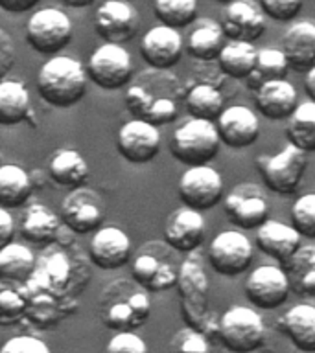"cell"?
Wrapping results in <instances>:
<instances>
[{"instance_id": "cell-12", "label": "cell", "mask_w": 315, "mask_h": 353, "mask_svg": "<svg viewBox=\"0 0 315 353\" xmlns=\"http://www.w3.org/2000/svg\"><path fill=\"white\" fill-rule=\"evenodd\" d=\"M118 151L131 164H148L159 154L160 132L151 121L135 118L120 127L116 134Z\"/></svg>"}, {"instance_id": "cell-50", "label": "cell", "mask_w": 315, "mask_h": 353, "mask_svg": "<svg viewBox=\"0 0 315 353\" xmlns=\"http://www.w3.org/2000/svg\"><path fill=\"white\" fill-rule=\"evenodd\" d=\"M63 4L70 6V8H85V6H90L94 0H61Z\"/></svg>"}, {"instance_id": "cell-29", "label": "cell", "mask_w": 315, "mask_h": 353, "mask_svg": "<svg viewBox=\"0 0 315 353\" xmlns=\"http://www.w3.org/2000/svg\"><path fill=\"white\" fill-rule=\"evenodd\" d=\"M30 103V92L24 83L0 79V125H17L26 120L32 110Z\"/></svg>"}, {"instance_id": "cell-19", "label": "cell", "mask_w": 315, "mask_h": 353, "mask_svg": "<svg viewBox=\"0 0 315 353\" xmlns=\"http://www.w3.org/2000/svg\"><path fill=\"white\" fill-rule=\"evenodd\" d=\"M88 254H90L93 263L99 269H120L129 261V256H131V239L126 232L116 226L96 228L90 239Z\"/></svg>"}, {"instance_id": "cell-43", "label": "cell", "mask_w": 315, "mask_h": 353, "mask_svg": "<svg viewBox=\"0 0 315 353\" xmlns=\"http://www.w3.org/2000/svg\"><path fill=\"white\" fill-rule=\"evenodd\" d=\"M107 350L113 353L126 352V353H146L148 352V344L129 330L118 331L107 344Z\"/></svg>"}, {"instance_id": "cell-18", "label": "cell", "mask_w": 315, "mask_h": 353, "mask_svg": "<svg viewBox=\"0 0 315 353\" xmlns=\"http://www.w3.org/2000/svg\"><path fill=\"white\" fill-rule=\"evenodd\" d=\"M182 37L179 30L166 24L153 26L144 33L140 41V54L149 66L157 70H166L177 65L182 55Z\"/></svg>"}, {"instance_id": "cell-28", "label": "cell", "mask_w": 315, "mask_h": 353, "mask_svg": "<svg viewBox=\"0 0 315 353\" xmlns=\"http://www.w3.org/2000/svg\"><path fill=\"white\" fill-rule=\"evenodd\" d=\"M149 296L144 291H135L124 302L113 303L105 311V322L113 330H129L142 325V322L149 316Z\"/></svg>"}, {"instance_id": "cell-17", "label": "cell", "mask_w": 315, "mask_h": 353, "mask_svg": "<svg viewBox=\"0 0 315 353\" xmlns=\"http://www.w3.org/2000/svg\"><path fill=\"white\" fill-rule=\"evenodd\" d=\"M204 219L201 212L182 206L168 215L164 223V241L177 252H193L204 241Z\"/></svg>"}, {"instance_id": "cell-44", "label": "cell", "mask_w": 315, "mask_h": 353, "mask_svg": "<svg viewBox=\"0 0 315 353\" xmlns=\"http://www.w3.org/2000/svg\"><path fill=\"white\" fill-rule=\"evenodd\" d=\"M4 353H48L50 347L41 339L32 335L11 336L2 346Z\"/></svg>"}, {"instance_id": "cell-23", "label": "cell", "mask_w": 315, "mask_h": 353, "mask_svg": "<svg viewBox=\"0 0 315 353\" xmlns=\"http://www.w3.org/2000/svg\"><path fill=\"white\" fill-rule=\"evenodd\" d=\"M276 327L300 352H315V305L297 303L282 314Z\"/></svg>"}, {"instance_id": "cell-5", "label": "cell", "mask_w": 315, "mask_h": 353, "mask_svg": "<svg viewBox=\"0 0 315 353\" xmlns=\"http://www.w3.org/2000/svg\"><path fill=\"white\" fill-rule=\"evenodd\" d=\"M72 39V22L65 11L43 8L26 22V41L35 52L44 55L59 54Z\"/></svg>"}, {"instance_id": "cell-48", "label": "cell", "mask_w": 315, "mask_h": 353, "mask_svg": "<svg viewBox=\"0 0 315 353\" xmlns=\"http://www.w3.org/2000/svg\"><path fill=\"white\" fill-rule=\"evenodd\" d=\"M39 4V0H0V8L8 13H24Z\"/></svg>"}, {"instance_id": "cell-46", "label": "cell", "mask_w": 315, "mask_h": 353, "mask_svg": "<svg viewBox=\"0 0 315 353\" xmlns=\"http://www.w3.org/2000/svg\"><path fill=\"white\" fill-rule=\"evenodd\" d=\"M177 347L181 352H192V353H207L210 350L207 336L203 335V331L199 330H188L187 333H182L181 344H177Z\"/></svg>"}, {"instance_id": "cell-38", "label": "cell", "mask_w": 315, "mask_h": 353, "mask_svg": "<svg viewBox=\"0 0 315 353\" xmlns=\"http://www.w3.org/2000/svg\"><path fill=\"white\" fill-rule=\"evenodd\" d=\"M287 59L282 48H262L256 52V63H254L253 72L247 76V83L251 88H256L265 81L278 79L286 76Z\"/></svg>"}, {"instance_id": "cell-36", "label": "cell", "mask_w": 315, "mask_h": 353, "mask_svg": "<svg viewBox=\"0 0 315 353\" xmlns=\"http://www.w3.org/2000/svg\"><path fill=\"white\" fill-rule=\"evenodd\" d=\"M188 114L192 118H203V120L214 121L221 114V110L225 109V99L223 94L209 83H199L195 87L188 90L184 98Z\"/></svg>"}, {"instance_id": "cell-8", "label": "cell", "mask_w": 315, "mask_h": 353, "mask_svg": "<svg viewBox=\"0 0 315 353\" xmlns=\"http://www.w3.org/2000/svg\"><path fill=\"white\" fill-rule=\"evenodd\" d=\"M210 267L221 276H238L251 267L254 258L253 245L240 230H223L210 241L207 252Z\"/></svg>"}, {"instance_id": "cell-16", "label": "cell", "mask_w": 315, "mask_h": 353, "mask_svg": "<svg viewBox=\"0 0 315 353\" xmlns=\"http://www.w3.org/2000/svg\"><path fill=\"white\" fill-rule=\"evenodd\" d=\"M221 143L231 149H243L253 145L260 137L258 116L245 105H232L221 110L216 118Z\"/></svg>"}, {"instance_id": "cell-3", "label": "cell", "mask_w": 315, "mask_h": 353, "mask_svg": "<svg viewBox=\"0 0 315 353\" xmlns=\"http://www.w3.org/2000/svg\"><path fill=\"white\" fill-rule=\"evenodd\" d=\"M218 335L227 350L247 353L258 350L265 341L264 319L256 309L245 305H232L221 314Z\"/></svg>"}, {"instance_id": "cell-21", "label": "cell", "mask_w": 315, "mask_h": 353, "mask_svg": "<svg viewBox=\"0 0 315 353\" xmlns=\"http://www.w3.org/2000/svg\"><path fill=\"white\" fill-rule=\"evenodd\" d=\"M300 243H303V236L293 225L265 219L258 226L256 245L265 256H269L280 263H286L287 259L292 258V254L300 247Z\"/></svg>"}, {"instance_id": "cell-47", "label": "cell", "mask_w": 315, "mask_h": 353, "mask_svg": "<svg viewBox=\"0 0 315 353\" xmlns=\"http://www.w3.org/2000/svg\"><path fill=\"white\" fill-rule=\"evenodd\" d=\"M13 234H15V221L8 212V208L0 206V248L4 247L6 243L11 241Z\"/></svg>"}, {"instance_id": "cell-31", "label": "cell", "mask_w": 315, "mask_h": 353, "mask_svg": "<svg viewBox=\"0 0 315 353\" xmlns=\"http://www.w3.org/2000/svg\"><path fill=\"white\" fill-rule=\"evenodd\" d=\"M32 176L17 164H0V206L19 208L32 197Z\"/></svg>"}, {"instance_id": "cell-2", "label": "cell", "mask_w": 315, "mask_h": 353, "mask_svg": "<svg viewBox=\"0 0 315 353\" xmlns=\"http://www.w3.org/2000/svg\"><path fill=\"white\" fill-rule=\"evenodd\" d=\"M220 132L212 120L190 118L171 134L170 151L181 164H207L220 153Z\"/></svg>"}, {"instance_id": "cell-15", "label": "cell", "mask_w": 315, "mask_h": 353, "mask_svg": "<svg viewBox=\"0 0 315 353\" xmlns=\"http://www.w3.org/2000/svg\"><path fill=\"white\" fill-rule=\"evenodd\" d=\"M225 37L254 43L265 32V13L254 0H231L221 15Z\"/></svg>"}, {"instance_id": "cell-14", "label": "cell", "mask_w": 315, "mask_h": 353, "mask_svg": "<svg viewBox=\"0 0 315 353\" xmlns=\"http://www.w3.org/2000/svg\"><path fill=\"white\" fill-rule=\"evenodd\" d=\"M104 217V203L94 193V190L76 186L74 192H70L63 199L61 221L74 234H88V232L96 230Z\"/></svg>"}, {"instance_id": "cell-13", "label": "cell", "mask_w": 315, "mask_h": 353, "mask_svg": "<svg viewBox=\"0 0 315 353\" xmlns=\"http://www.w3.org/2000/svg\"><path fill=\"white\" fill-rule=\"evenodd\" d=\"M223 208L232 225L243 230L258 228L265 219H269V204L254 184L232 188L223 201Z\"/></svg>"}, {"instance_id": "cell-7", "label": "cell", "mask_w": 315, "mask_h": 353, "mask_svg": "<svg viewBox=\"0 0 315 353\" xmlns=\"http://www.w3.org/2000/svg\"><path fill=\"white\" fill-rule=\"evenodd\" d=\"M87 74L94 85L104 90L126 87L133 76L131 55L122 44L105 43L94 50L87 65Z\"/></svg>"}, {"instance_id": "cell-20", "label": "cell", "mask_w": 315, "mask_h": 353, "mask_svg": "<svg viewBox=\"0 0 315 353\" xmlns=\"http://www.w3.org/2000/svg\"><path fill=\"white\" fill-rule=\"evenodd\" d=\"M254 103L260 114L273 121L287 120L298 105L297 88L284 77L262 83L254 94Z\"/></svg>"}, {"instance_id": "cell-22", "label": "cell", "mask_w": 315, "mask_h": 353, "mask_svg": "<svg viewBox=\"0 0 315 353\" xmlns=\"http://www.w3.org/2000/svg\"><path fill=\"white\" fill-rule=\"evenodd\" d=\"M282 52L289 68L306 72L315 65V22L298 21L282 35Z\"/></svg>"}, {"instance_id": "cell-51", "label": "cell", "mask_w": 315, "mask_h": 353, "mask_svg": "<svg viewBox=\"0 0 315 353\" xmlns=\"http://www.w3.org/2000/svg\"><path fill=\"white\" fill-rule=\"evenodd\" d=\"M214 2H218V4H229L231 0H214Z\"/></svg>"}, {"instance_id": "cell-37", "label": "cell", "mask_w": 315, "mask_h": 353, "mask_svg": "<svg viewBox=\"0 0 315 353\" xmlns=\"http://www.w3.org/2000/svg\"><path fill=\"white\" fill-rule=\"evenodd\" d=\"M21 281L0 278V325H11L26 314L30 302V287L19 285Z\"/></svg>"}, {"instance_id": "cell-26", "label": "cell", "mask_w": 315, "mask_h": 353, "mask_svg": "<svg viewBox=\"0 0 315 353\" xmlns=\"http://www.w3.org/2000/svg\"><path fill=\"white\" fill-rule=\"evenodd\" d=\"M175 267L153 254H138L133 261V278L148 291H164L177 283Z\"/></svg>"}, {"instance_id": "cell-39", "label": "cell", "mask_w": 315, "mask_h": 353, "mask_svg": "<svg viewBox=\"0 0 315 353\" xmlns=\"http://www.w3.org/2000/svg\"><path fill=\"white\" fill-rule=\"evenodd\" d=\"M153 11L160 24L179 30L198 19V0H155Z\"/></svg>"}, {"instance_id": "cell-41", "label": "cell", "mask_w": 315, "mask_h": 353, "mask_svg": "<svg viewBox=\"0 0 315 353\" xmlns=\"http://www.w3.org/2000/svg\"><path fill=\"white\" fill-rule=\"evenodd\" d=\"M177 118V103L173 98L168 96H153L149 101L148 109L144 112L142 120L151 121L153 125L170 123Z\"/></svg>"}, {"instance_id": "cell-25", "label": "cell", "mask_w": 315, "mask_h": 353, "mask_svg": "<svg viewBox=\"0 0 315 353\" xmlns=\"http://www.w3.org/2000/svg\"><path fill=\"white\" fill-rule=\"evenodd\" d=\"M284 265L293 291L298 296L315 298V243L300 245Z\"/></svg>"}, {"instance_id": "cell-10", "label": "cell", "mask_w": 315, "mask_h": 353, "mask_svg": "<svg viewBox=\"0 0 315 353\" xmlns=\"http://www.w3.org/2000/svg\"><path fill=\"white\" fill-rule=\"evenodd\" d=\"M289 280L278 265H260L243 283V292L256 309H276L289 296Z\"/></svg>"}, {"instance_id": "cell-4", "label": "cell", "mask_w": 315, "mask_h": 353, "mask_svg": "<svg viewBox=\"0 0 315 353\" xmlns=\"http://www.w3.org/2000/svg\"><path fill=\"white\" fill-rule=\"evenodd\" d=\"M265 186L278 195H292L303 182L304 171L308 165V153L287 142L280 153L273 157L256 159Z\"/></svg>"}, {"instance_id": "cell-42", "label": "cell", "mask_w": 315, "mask_h": 353, "mask_svg": "<svg viewBox=\"0 0 315 353\" xmlns=\"http://www.w3.org/2000/svg\"><path fill=\"white\" fill-rule=\"evenodd\" d=\"M304 0H260V8L273 21H293L303 10Z\"/></svg>"}, {"instance_id": "cell-49", "label": "cell", "mask_w": 315, "mask_h": 353, "mask_svg": "<svg viewBox=\"0 0 315 353\" xmlns=\"http://www.w3.org/2000/svg\"><path fill=\"white\" fill-rule=\"evenodd\" d=\"M304 90L308 94V98L315 101V65L304 72Z\"/></svg>"}, {"instance_id": "cell-30", "label": "cell", "mask_w": 315, "mask_h": 353, "mask_svg": "<svg viewBox=\"0 0 315 353\" xmlns=\"http://www.w3.org/2000/svg\"><path fill=\"white\" fill-rule=\"evenodd\" d=\"M32 285L43 289L44 292L50 294H57L68 285L70 280V261L63 252L48 254L46 258L43 256L41 263H35L32 276Z\"/></svg>"}, {"instance_id": "cell-11", "label": "cell", "mask_w": 315, "mask_h": 353, "mask_svg": "<svg viewBox=\"0 0 315 353\" xmlns=\"http://www.w3.org/2000/svg\"><path fill=\"white\" fill-rule=\"evenodd\" d=\"M94 28L105 43H127L138 33L140 15L129 0H105L94 13Z\"/></svg>"}, {"instance_id": "cell-52", "label": "cell", "mask_w": 315, "mask_h": 353, "mask_svg": "<svg viewBox=\"0 0 315 353\" xmlns=\"http://www.w3.org/2000/svg\"><path fill=\"white\" fill-rule=\"evenodd\" d=\"M0 159H2V153H0Z\"/></svg>"}, {"instance_id": "cell-33", "label": "cell", "mask_w": 315, "mask_h": 353, "mask_svg": "<svg viewBox=\"0 0 315 353\" xmlns=\"http://www.w3.org/2000/svg\"><path fill=\"white\" fill-rule=\"evenodd\" d=\"M223 39H225V33H223L221 24L214 21H201L188 37V54L199 61L218 59V55L225 44Z\"/></svg>"}, {"instance_id": "cell-6", "label": "cell", "mask_w": 315, "mask_h": 353, "mask_svg": "<svg viewBox=\"0 0 315 353\" xmlns=\"http://www.w3.org/2000/svg\"><path fill=\"white\" fill-rule=\"evenodd\" d=\"M182 298V314L193 330H203L207 324V302H209V280L204 274L201 258L195 250L181 265L177 283Z\"/></svg>"}, {"instance_id": "cell-32", "label": "cell", "mask_w": 315, "mask_h": 353, "mask_svg": "<svg viewBox=\"0 0 315 353\" xmlns=\"http://www.w3.org/2000/svg\"><path fill=\"white\" fill-rule=\"evenodd\" d=\"M256 52H258L256 46L249 41L229 39V43L223 44L218 55L221 72L232 79H247L256 63Z\"/></svg>"}, {"instance_id": "cell-34", "label": "cell", "mask_w": 315, "mask_h": 353, "mask_svg": "<svg viewBox=\"0 0 315 353\" xmlns=\"http://www.w3.org/2000/svg\"><path fill=\"white\" fill-rule=\"evenodd\" d=\"M287 142L295 143L306 153L315 151V101L298 103L287 118Z\"/></svg>"}, {"instance_id": "cell-40", "label": "cell", "mask_w": 315, "mask_h": 353, "mask_svg": "<svg viewBox=\"0 0 315 353\" xmlns=\"http://www.w3.org/2000/svg\"><path fill=\"white\" fill-rule=\"evenodd\" d=\"M292 223L306 239H315V193H306L293 203Z\"/></svg>"}, {"instance_id": "cell-1", "label": "cell", "mask_w": 315, "mask_h": 353, "mask_svg": "<svg viewBox=\"0 0 315 353\" xmlns=\"http://www.w3.org/2000/svg\"><path fill=\"white\" fill-rule=\"evenodd\" d=\"M87 68L70 55H54L37 74L39 96L52 107L68 109L87 92Z\"/></svg>"}, {"instance_id": "cell-27", "label": "cell", "mask_w": 315, "mask_h": 353, "mask_svg": "<svg viewBox=\"0 0 315 353\" xmlns=\"http://www.w3.org/2000/svg\"><path fill=\"white\" fill-rule=\"evenodd\" d=\"M48 173L61 186L76 188L87 181L90 170H88L87 160L83 159L79 151L72 148H63L55 151L54 157L50 159Z\"/></svg>"}, {"instance_id": "cell-35", "label": "cell", "mask_w": 315, "mask_h": 353, "mask_svg": "<svg viewBox=\"0 0 315 353\" xmlns=\"http://www.w3.org/2000/svg\"><path fill=\"white\" fill-rule=\"evenodd\" d=\"M35 269V256L22 243H6L0 248V278L11 281H26Z\"/></svg>"}, {"instance_id": "cell-45", "label": "cell", "mask_w": 315, "mask_h": 353, "mask_svg": "<svg viewBox=\"0 0 315 353\" xmlns=\"http://www.w3.org/2000/svg\"><path fill=\"white\" fill-rule=\"evenodd\" d=\"M15 65V46L8 33L0 28V79H4Z\"/></svg>"}, {"instance_id": "cell-24", "label": "cell", "mask_w": 315, "mask_h": 353, "mask_svg": "<svg viewBox=\"0 0 315 353\" xmlns=\"http://www.w3.org/2000/svg\"><path fill=\"white\" fill-rule=\"evenodd\" d=\"M61 217L55 214L54 210H50L46 204L33 203L30 204L22 215L21 234L24 239L37 245L43 243H52L59 234Z\"/></svg>"}, {"instance_id": "cell-9", "label": "cell", "mask_w": 315, "mask_h": 353, "mask_svg": "<svg viewBox=\"0 0 315 353\" xmlns=\"http://www.w3.org/2000/svg\"><path fill=\"white\" fill-rule=\"evenodd\" d=\"M177 192L184 206L204 212L220 204L223 197V179L220 171L207 164L188 165L179 179Z\"/></svg>"}]
</instances>
